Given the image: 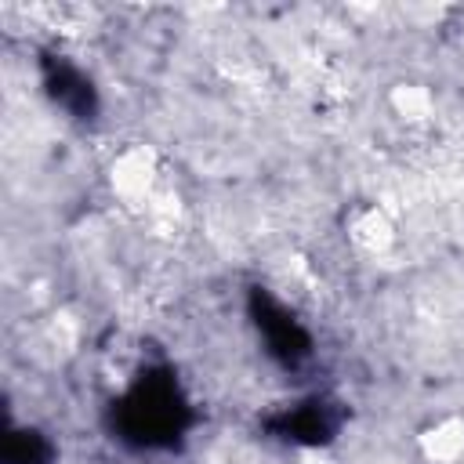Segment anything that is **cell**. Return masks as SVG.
Segmentation results:
<instances>
[{
	"label": "cell",
	"instance_id": "6da1fadb",
	"mask_svg": "<svg viewBox=\"0 0 464 464\" xmlns=\"http://www.w3.org/2000/svg\"><path fill=\"white\" fill-rule=\"evenodd\" d=\"M344 232H348V239H352L359 250H370V254L384 250V246L395 239L392 218H388V214H384L377 203L355 207V210L348 214V221H344Z\"/></svg>",
	"mask_w": 464,
	"mask_h": 464
},
{
	"label": "cell",
	"instance_id": "7a4b0ae2",
	"mask_svg": "<svg viewBox=\"0 0 464 464\" xmlns=\"http://www.w3.org/2000/svg\"><path fill=\"white\" fill-rule=\"evenodd\" d=\"M420 446H424L428 460H435V464H453V460L464 453V420H457V417L439 420L428 435H420Z\"/></svg>",
	"mask_w": 464,
	"mask_h": 464
}]
</instances>
